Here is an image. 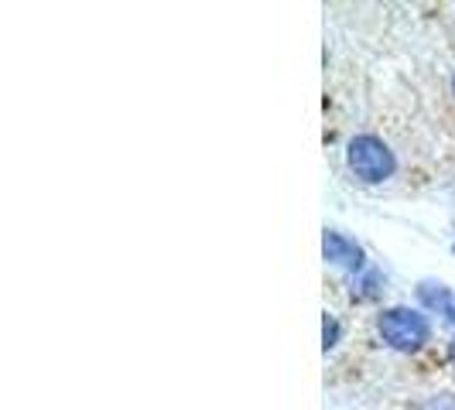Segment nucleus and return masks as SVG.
I'll return each instance as SVG.
<instances>
[{
  "instance_id": "f257e3e1",
  "label": "nucleus",
  "mask_w": 455,
  "mask_h": 410,
  "mask_svg": "<svg viewBox=\"0 0 455 410\" xmlns=\"http://www.w3.org/2000/svg\"><path fill=\"white\" fill-rule=\"evenodd\" d=\"M380 335L401 352H414L428 342V321L411 308H390L380 315Z\"/></svg>"
},
{
  "instance_id": "f03ea898",
  "label": "nucleus",
  "mask_w": 455,
  "mask_h": 410,
  "mask_svg": "<svg viewBox=\"0 0 455 410\" xmlns=\"http://www.w3.org/2000/svg\"><path fill=\"white\" fill-rule=\"evenodd\" d=\"M349 168L363 182H384V178L394 175V154L384 147V140L363 134L349 144Z\"/></svg>"
},
{
  "instance_id": "7ed1b4c3",
  "label": "nucleus",
  "mask_w": 455,
  "mask_h": 410,
  "mask_svg": "<svg viewBox=\"0 0 455 410\" xmlns=\"http://www.w3.org/2000/svg\"><path fill=\"white\" fill-rule=\"evenodd\" d=\"M322 250H325V260H329V264H339V267H349V271H360V267H363V250H360L356 243H349L336 229H325Z\"/></svg>"
},
{
  "instance_id": "20e7f679",
  "label": "nucleus",
  "mask_w": 455,
  "mask_h": 410,
  "mask_svg": "<svg viewBox=\"0 0 455 410\" xmlns=\"http://www.w3.org/2000/svg\"><path fill=\"white\" fill-rule=\"evenodd\" d=\"M418 297L432 308V311H438V315H445V321H449V328L455 332V295L445 288V284H435V280H425L421 288H418Z\"/></svg>"
},
{
  "instance_id": "39448f33",
  "label": "nucleus",
  "mask_w": 455,
  "mask_h": 410,
  "mask_svg": "<svg viewBox=\"0 0 455 410\" xmlns=\"http://www.w3.org/2000/svg\"><path fill=\"white\" fill-rule=\"evenodd\" d=\"M322 332H325V352L339 342V321L332 319V315H325V325H322Z\"/></svg>"
},
{
  "instance_id": "423d86ee",
  "label": "nucleus",
  "mask_w": 455,
  "mask_h": 410,
  "mask_svg": "<svg viewBox=\"0 0 455 410\" xmlns=\"http://www.w3.org/2000/svg\"><path fill=\"white\" fill-rule=\"evenodd\" d=\"M425 410H455V397H438V400H432Z\"/></svg>"
}]
</instances>
